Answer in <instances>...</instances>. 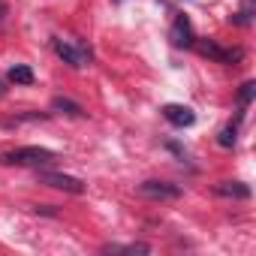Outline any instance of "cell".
Here are the masks:
<instances>
[{
  "mask_svg": "<svg viewBox=\"0 0 256 256\" xmlns=\"http://www.w3.org/2000/svg\"><path fill=\"white\" fill-rule=\"evenodd\" d=\"M54 160V151L40 148V145H28V148H12L0 154V163H12V166H46Z\"/></svg>",
  "mask_w": 256,
  "mask_h": 256,
  "instance_id": "1",
  "label": "cell"
},
{
  "mask_svg": "<svg viewBox=\"0 0 256 256\" xmlns=\"http://www.w3.org/2000/svg\"><path fill=\"white\" fill-rule=\"evenodd\" d=\"M52 48H54V54L64 60V64H70L72 70H82V66H88L90 64V48L88 46H82V42H72V40H52Z\"/></svg>",
  "mask_w": 256,
  "mask_h": 256,
  "instance_id": "2",
  "label": "cell"
},
{
  "mask_svg": "<svg viewBox=\"0 0 256 256\" xmlns=\"http://www.w3.org/2000/svg\"><path fill=\"white\" fill-rule=\"evenodd\" d=\"M193 46H196V52H199L202 58H211V60L226 64V66L241 64V58H244V52H241V48H223V46H220V42H214V40H199V42H193Z\"/></svg>",
  "mask_w": 256,
  "mask_h": 256,
  "instance_id": "3",
  "label": "cell"
},
{
  "mask_svg": "<svg viewBox=\"0 0 256 256\" xmlns=\"http://www.w3.org/2000/svg\"><path fill=\"white\" fill-rule=\"evenodd\" d=\"M40 181L54 187V190H64V193H72V196H82L84 193V181L72 178V175H64V172H40Z\"/></svg>",
  "mask_w": 256,
  "mask_h": 256,
  "instance_id": "4",
  "label": "cell"
},
{
  "mask_svg": "<svg viewBox=\"0 0 256 256\" xmlns=\"http://www.w3.org/2000/svg\"><path fill=\"white\" fill-rule=\"evenodd\" d=\"M139 196H145V199H178L181 196V187L178 184H169V181H142L139 187Z\"/></svg>",
  "mask_w": 256,
  "mask_h": 256,
  "instance_id": "5",
  "label": "cell"
},
{
  "mask_svg": "<svg viewBox=\"0 0 256 256\" xmlns=\"http://www.w3.org/2000/svg\"><path fill=\"white\" fill-rule=\"evenodd\" d=\"M169 40H172V46H175V48H193L196 36H193V24H190V18H187V16H175L172 30H169Z\"/></svg>",
  "mask_w": 256,
  "mask_h": 256,
  "instance_id": "6",
  "label": "cell"
},
{
  "mask_svg": "<svg viewBox=\"0 0 256 256\" xmlns=\"http://www.w3.org/2000/svg\"><path fill=\"white\" fill-rule=\"evenodd\" d=\"M160 112H163V118H166L172 126H181V130H184V126H193V124H196V112H193L190 106L169 102V106H163Z\"/></svg>",
  "mask_w": 256,
  "mask_h": 256,
  "instance_id": "7",
  "label": "cell"
},
{
  "mask_svg": "<svg viewBox=\"0 0 256 256\" xmlns=\"http://www.w3.org/2000/svg\"><path fill=\"white\" fill-rule=\"evenodd\" d=\"M214 190L217 196H226V199H250V187L241 181H220Z\"/></svg>",
  "mask_w": 256,
  "mask_h": 256,
  "instance_id": "8",
  "label": "cell"
},
{
  "mask_svg": "<svg viewBox=\"0 0 256 256\" xmlns=\"http://www.w3.org/2000/svg\"><path fill=\"white\" fill-rule=\"evenodd\" d=\"M52 108L60 112V114H66V118H84V108L76 100H70V96H54L52 100Z\"/></svg>",
  "mask_w": 256,
  "mask_h": 256,
  "instance_id": "9",
  "label": "cell"
},
{
  "mask_svg": "<svg viewBox=\"0 0 256 256\" xmlns=\"http://www.w3.org/2000/svg\"><path fill=\"white\" fill-rule=\"evenodd\" d=\"M6 78H10L12 84H34V70L24 66V64H16V66L6 72Z\"/></svg>",
  "mask_w": 256,
  "mask_h": 256,
  "instance_id": "10",
  "label": "cell"
},
{
  "mask_svg": "<svg viewBox=\"0 0 256 256\" xmlns=\"http://www.w3.org/2000/svg\"><path fill=\"white\" fill-rule=\"evenodd\" d=\"M235 139H238V124H226L223 130L217 133V145H220V148H232Z\"/></svg>",
  "mask_w": 256,
  "mask_h": 256,
  "instance_id": "11",
  "label": "cell"
},
{
  "mask_svg": "<svg viewBox=\"0 0 256 256\" xmlns=\"http://www.w3.org/2000/svg\"><path fill=\"white\" fill-rule=\"evenodd\" d=\"M253 96H256V82H244L241 90H238V102H241V108H247V106L253 102Z\"/></svg>",
  "mask_w": 256,
  "mask_h": 256,
  "instance_id": "12",
  "label": "cell"
},
{
  "mask_svg": "<svg viewBox=\"0 0 256 256\" xmlns=\"http://www.w3.org/2000/svg\"><path fill=\"white\" fill-rule=\"evenodd\" d=\"M148 250H151L148 244H124V247H118V244L112 247V244H108V247H106V253H148Z\"/></svg>",
  "mask_w": 256,
  "mask_h": 256,
  "instance_id": "13",
  "label": "cell"
},
{
  "mask_svg": "<svg viewBox=\"0 0 256 256\" xmlns=\"http://www.w3.org/2000/svg\"><path fill=\"white\" fill-rule=\"evenodd\" d=\"M4 12H6V6H4V0H0V18H4Z\"/></svg>",
  "mask_w": 256,
  "mask_h": 256,
  "instance_id": "14",
  "label": "cell"
}]
</instances>
